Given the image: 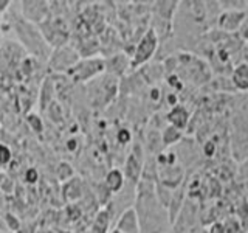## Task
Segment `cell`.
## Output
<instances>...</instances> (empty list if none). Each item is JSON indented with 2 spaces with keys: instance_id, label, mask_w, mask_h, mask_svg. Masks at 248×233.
<instances>
[{
  "instance_id": "obj_1",
  "label": "cell",
  "mask_w": 248,
  "mask_h": 233,
  "mask_svg": "<svg viewBox=\"0 0 248 233\" xmlns=\"http://www.w3.org/2000/svg\"><path fill=\"white\" fill-rule=\"evenodd\" d=\"M134 212L138 219L140 233H168L170 227L168 208L161 205V202L155 193V182L140 179L135 186Z\"/></svg>"
},
{
  "instance_id": "obj_2",
  "label": "cell",
  "mask_w": 248,
  "mask_h": 233,
  "mask_svg": "<svg viewBox=\"0 0 248 233\" xmlns=\"http://www.w3.org/2000/svg\"><path fill=\"white\" fill-rule=\"evenodd\" d=\"M14 30H16V33H17L20 42L27 47L30 53H33L34 56L42 58V59L50 56V53H51L50 45L45 42L41 31L37 30L34 23H31L23 17H20L17 22H16Z\"/></svg>"
},
{
  "instance_id": "obj_3",
  "label": "cell",
  "mask_w": 248,
  "mask_h": 233,
  "mask_svg": "<svg viewBox=\"0 0 248 233\" xmlns=\"http://www.w3.org/2000/svg\"><path fill=\"white\" fill-rule=\"evenodd\" d=\"M116 92H118V78L108 73L99 75L89 83V97L95 107L107 106L113 100Z\"/></svg>"
},
{
  "instance_id": "obj_4",
  "label": "cell",
  "mask_w": 248,
  "mask_h": 233,
  "mask_svg": "<svg viewBox=\"0 0 248 233\" xmlns=\"http://www.w3.org/2000/svg\"><path fill=\"white\" fill-rule=\"evenodd\" d=\"M158 47L160 41L157 34L154 33V30L147 28L138 39L134 54L130 56V70H137L146 66L147 62H151L155 54H158Z\"/></svg>"
},
{
  "instance_id": "obj_5",
  "label": "cell",
  "mask_w": 248,
  "mask_h": 233,
  "mask_svg": "<svg viewBox=\"0 0 248 233\" xmlns=\"http://www.w3.org/2000/svg\"><path fill=\"white\" fill-rule=\"evenodd\" d=\"M104 73V58H84L65 73L73 83H87Z\"/></svg>"
},
{
  "instance_id": "obj_6",
  "label": "cell",
  "mask_w": 248,
  "mask_h": 233,
  "mask_svg": "<svg viewBox=\"0 0 248 233\" xmlns=\"http://www.w3.org/2000/svg\"><path fill=\"white\" fill-rule=\"evenodd\" d=\"M144 160H146V152L141 143H135L132 151L129 152L126 162H124V179L126 182H129L130 185L137 186V183L140 182V177H141L143 173V166H144Z\"/></svg>"
},
{
  "instance_id": "obj_7",
  "label": "cell",
  "mask_w": 248,
  "mask_h": 233,
  "mask_svg": "<svg viewBox=\"0 0 248 233\" xmlns=\"http://www.w3.org/2000/svg\"><path fill=\"white\" fill-rule=\"evenodd\" d=\"M79 54L76 53L75 47L70 45H62L54 49L53 53H50V59H48V66L54 72H68L78 61H79Z\"/></svg>"
},
{
  "instance_id": "obj_8",
  "label": "cell",
  "mask_w": 248,
  "mask_h": 233,
  "mask_svg": "<svg viewBox=\"0 0 248 233\" xmlns=\"http://www.w3.org/2000/svg\"><path fill=\"white\" fill-rule=\"evenodd\" d=\"M247 20V10H222L216 17V25L223 33H237Z\"/></svg>"
},
{
  "instance_id": "obj_9",
  "label": "cell",
  "mask_w": 248,
  "mask_h": 233,
  "mask_svg": "<svg viewBox=\"0 0 248 233\" xmlns=\"http://www.w3.org/2000/svg\"><path fill=\"white\" fill-rule=\"evenodd\" d=\"M23 19L31 23H41L50 17V6L46 2H22Z\"/></svg>"
},
{
  "instance_id": "obj_10",
  "label": "cell",
  "mask_w": 248,
  "mask_h": 233,
  "mask_svg": "<svg viewBox=\"0 0 248 233\" xmlns=\"http://www.w3.org/2000/svg\"><path fill=\"white\" fill-rule=\"evenodd\" d=\"M129 68H130V58H126V54L123 53L113 54V56L104 59V73H108L115 78L126 75Z\"/></svg>"
},
{
  "instance_id": "obj_11",
  "label": "cell",
  "mask_w": 248,
  "mask_h": 233,
  "mask_svg": "<svg viewBox=\"0 0 248 233\" xmlns=\"http://www.w3.org/2000/svg\"><path fill=\"white\" fill-rule=\"evenodd\" d=\"M166 121H168L169 126H174L177 129L183 131L189 123L188 109L182 104H175L174 107H170V111L166 114Z\"/></svg>"
},
{
  "instance_id": "obj_12",
  "label": "cell",
  "mask_w": 248,
  "mask_h": 233,
  "mask_svg": "<svg viewBox=\"0 0 248 233\" xmlns=\"http://www.w3.org/2000/svg\"><path fill=\"white\" fill-rule=\"evenodd\" d=\"M103 183L108 190V193L113 196V194H118L120 191H123V188L126 186V179H124V174L120 168H112L107 171Z\"/></svg>"
},
{
  "instance_id": "obj_13",
  "label": "cell",
  "mask_w": 248,
  "mask_h": 233,
  "mask_svg": "<svg viewBox=\"0 0 248 233\" xmlns=\"http://www.w3.org/2000/svg\"><path fill=\"white\" fill-rule=\"evenodd\" d=\"M231 84L232 87L236 89V92L244 93L248 89V67H247V62H240V64L234 66L231 72Z\"/></svg>"
},
{
  "instance_id": "obj_14",
  "label": "cell",
  "mask_w": 248,
  "mask_h": 233,
  "mask_svg": "<svg viewBox=\"0 0 248 233\" xmlns=\"http://www.w3.org/2000/svg\"><path fill=\"white\" fill-rule=\"evenodd\" d=\"M160 138H161V145L169 148V146L177 145L178 142H182L183 132L180 129L174 128V126H169V124H166V126L163 128V131L160 132Z\"/></svg>"
},
{
  "instance_id": "obj_15",
  "label": "cell",
  "mask_w": 248,
  "mask_h": 233,
  "mask_svg": "<svg viewBox=\"0 0 248 233\" xmlns=\"http://www.w3.org/2000/svg\"><path fill=\"white\" fill-rule=\"evenodd\" d=\"M64 196L67 200H78L82 196V181L78 177H72L64 183Z\"/></svg>"
},
{
  "instance_id": "obj_16",
  "label": "cell",
  "mask_w": 248,
  "mask_h": 233,
  "mask_svg": "<svg viewBox=\"0 0 248 233\" xmlns=\"http://www.w3.org/2000/svg\"><path fill=\"white\" fill-rule=\"evenodd\" d=\"M110 216H112V213L107 207L101 210L96 216L95 222L92 225V233H107L108 225H110V221H112Z\"/></svg>"
},
{
  "instance_id": "obj_17",
  "label": "cell",
  "mask_w": 248,
  "mask_h": 233,
  "mask_svg": "<svg viewBox=\"0 0 248 233\" xmlns=\"http://www.w3.org/2000/svg\"><path fill=\"white\" fill-rule=\"evenodd\" d=\"M13 160V152L6 145H0V168L6 166Z\"/></svg>"
},
{
  "instance_id": "obj_18",
  "label": "cell",
  "mask_w": 248,
  "mask_h": 233,
  "mask_svg": "<svg viewBox=\"0 0 248 233\" xmlns=\"http://www.w3.org/2000/svg\"><path fill=\"white\" fill-rule=\"evenodd\" d=\"M116 140H118V143L121 145H127L132 140V132L127 128H121L118 131V134H116Z\"/></svg>"
},
{
  "instance_id": "obj_19",
  "label": "cell",
  "mask_w": 248,
  "mask_h": 233,
  "mask_svg": "<svg viewBox=\"0 0 248 233\" xmlns=\"http://www.w3.org/2000/svg\"><path fill=\"white\" fill-rule=\"evenodd\" d=\"M205 233H227V230H225V225L222 221H213L209 224V227L205 230Z\"/></svg>"
},
{
  "instance_id": "obj_20",
  "label": "cell",
  "mask_w": 248,
  "mask_h": 233,
  "mask_svg": "<svg viewBox=\"0 0 248 233\" xmlns=\"http://www.w3.org/2000/svg\"><path fill=\"white\" fill-rule=\"evenodd\" d=\"M28 123H31L33 124V128H34V131L36 132H42L44 131V124H42V120H41V116H37V115H34V114H31V115H28Z\"/></svg>"
},
{
  "instance_id": "obj_21",
  "label": "cell",
  "mask_w": 248,
  "mask_h": 233,
  "mask_svg": "<svg viewBox=\"0 0 248 233\" xmlns=\"http://www.w3.org/2000/svg\"><path fill=\"white\" fill-rule=\"evenodd\" d=\"M5 221H6V224H8V227H10L11 230H17L19 227H20V224H19V221L16 219V216H13L11 213H6V216H5Z\"/></svg>"
},
{
  "instance_id": "obj_22",
  "label": "cell",
  "mask_w": 248,
  "mask_h": 233,
  "mask_svg": "<svg viewBox=\"0 0 248 233\" xmlns=\"http://www.w3.org/2000/svg\"><path fill=\"white\" fill-rule=\"evenodd\" d=\"M37 179H39V174H37V171L34 168H30L27 173H25V181L28 183H34Z\"/></svg>"
},
{
  "instance_id": "obj_23",
  "label": "cell",
  "mask_w": 248,
  "mask_h": 233,
  "mask_svg": "<svg viewBox=\"0 0 248 233\" xmlns=\"http://www.w3.org/2000/svg\"><path fill=\"white\" fill-rule=\"evenodd\" d=\"M8 5H11V2H0V11L6 10V6H8Z\"/></svg>"
}]
</instances>
